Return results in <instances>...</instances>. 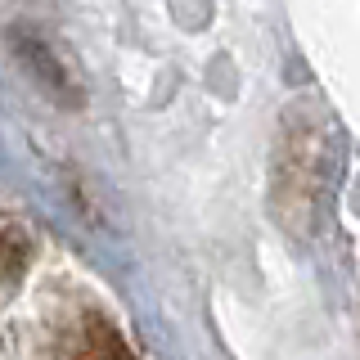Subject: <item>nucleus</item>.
Wrapping results in <instances>:
<instances>
[{
	"label": "nucleus",
	"mask_w": 360,
	"mask_h": 360,
	"mask_svg": "<svg viewBox=\"0 0 360 360\" xmlns=\"http://www.w3.org/2000/svg\"><path fill=\"white\" fill-rule=\"evenodd\" d=\"M63 360H135L122 333L99 315H82L72 333L63 338Z\"/></svg>",
	"instance_id": "f257e3e1"
},
{
	"label": "nucleus",
	"mask_w": 360,
	"mask_h": 360,
	"mask_svg": "<svg viewBox=\"0 0 360 360\" xmlns=\"http://www.w3.org/2000/svg\"><path fill=\"white\" fill-rule=\"evenodd\" d=\"M27 257H32L27 234L14 230V225H5V230H0V284H9V279L22 275V270H27Z\"/></svg>",
	"instance_id": "f03ea898"
}]
</instances>
